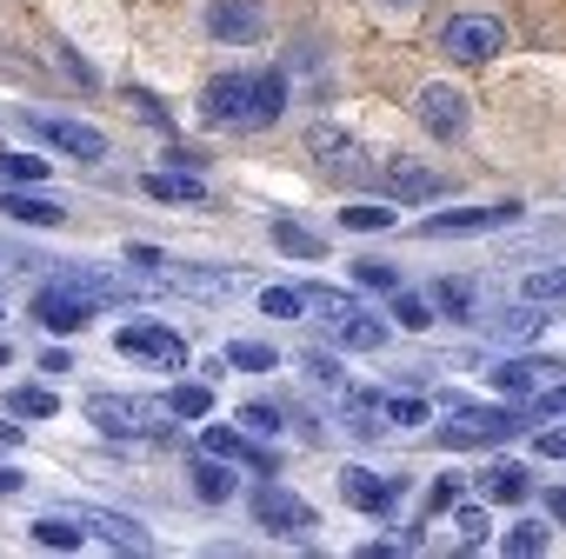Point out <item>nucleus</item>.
I'll return each instance as SVG.
<instances>
[{
    "label": "nucleus",
    "mask_w": 566,
    "mask_h": 559,
    "mask_svg": "<svg viewBox=\"0 0 566 559\" xmlns=\"http://www.w3.org/2000/svg\"><path fill=\"white\" fill-rule=\"evenodd\" d=\"M280 114H287V74L280 67H233V74H213L207 81V94H200V120L207 127H240V134H253V127H273Z\"/></svg>",
    "instance_id": "f257e3e1"
},
{
    "label": "nucleus",
    "mask_w": 566,
    "mask_h": 559,
    "mask_svg": "<svg viewBox=\"0 0 566 559\" xmlns=\"http://www.w3.org/2000/svg\"><path fill=\"white\" fill-rule=\"evenodd\" d=\"M87 420L107 440H160V433H174V407L140 400V393H87Z\"/></svg>",
    "instance_id": "f03ea898"
},
{
    "label": "nucleus",
    "mask_w": 566,
    "mask_h": 559,
    "mask_svg": "<svg viewBox=\"0 0 566 559\" xmlns=\"http://www.w3.org/2000/svg\"><path fill=\"white\" fill-rule=\"evenodd\" d=\"M253 526H266V532H280V539H307L321 519H314V506H307L301 493H287V486L266 473V486H253Z\"/></svg>",
    "instance_id": "7ed1b4c3"
},
{
    "label": "nucleus",
    "mask_w": 566,
    "mask_h": 559,
    "mask_svg": "<svg viewBox=\"0 0 566 559\" xmlns=\"http://www.w3.org/2000/svg\"><path fill=\"white\" fill-rule=\"evenodd\" d=\"M526 426V413H513V407H453V426H440V446H493V440H513Z\"/></svg>",
    "instance_id": "20e7f679"
},
{
    "label": "nucleus",
    "mask_w": 566,
    "mask_h": 559,
    "mask_svg": "<svg viewBox=\"0 0 566 559\" xmlns=\"http://www.w3.org/2000/svg\"><path fill=\"white\" fill-rule=\"evenodd\" d=\"M440 48H447L453 61L480 67V61H493V54L506 48V21H493V14H453V21L440 28Z\"/></svg>",
    "instance_id": "39448f33"
},
{
    "label": "nucleus",
    "mask_w": 566,
    "mask_h": 559,
    "mask_svg": "<svg viewBox=\"0 0 566 559\" xmlns=\"http://www.w3.org/2000/svg\"><path fill=\"white\" fill-rule=\"evenodd\" d=\"M28 134H34L41 147H61V154H74V160H87V167H101V160L114 154L101 127H87V120H61V114H28Z\"/></svg>",
    "instance_id": "423d86ee"
},
{
    "label": "nucleus",
    "mask_w": 566,
    "mask_h": 559,
    "mask_svg": "<svg viewBox=\"0 0 566 559\" xmlns=\"http://www.w3.org/2000/svg\"><path fill=\"white\" fill-rule=\"evenodd\" d=\"M48 334H81V327H94V294L87 287H74V280H54V287H41L34 294V307H28Z\"/></svg>",
    "instance_id": "0eeeda50"
},
{
    "label": "nucleus",
    "mask_w": 566,
    "mask_h": 559,
    "mask_svg": "<svg viewBox=\"0 0 566 559\" xmlns=\"http://www.w3.org/2000/svg\"><path fill=\"white\" fill-rule=\"evenodd\" d=\"M526 207L520 200H500V207H453V213H427L420 233L427 240H453V233H493V226H520Z\"/></svg>",
    "instance_id": "6e6552de"
},
{
    "label": "nucleus",
    "mask_w": 566,
    "mask_h": 559,
    "mask_svg": "<svg viewBox=\"0 0 566 559\" xmlns=\"http://www.w3.org/2000/svg\"><path fill=\"white\" fill-rule=\"evenodd\" d=\"M114 347H120L127 360H147V367H167V373H180V367H187V340H180L174 327H154V320L120 327V334H114Z\"/></svg>",
    "instance_id": "1a4fd4ad"
},
{
    "label": "nucleus",
    "mask_w": 566,
    "mask_h": 559,
    "mask_svg": "<svg viewBox=\"0 0 566 559\" xmlns=\"http://www.w3.org/2000/svg\"><path fill=\"white\" fill-rule=\"evenodd\" d=\"M413 114H420V127H427L433 140H460V134L473 127V107H467V94H460V87H420Z\"/></svg>",
    "instance_id": "9d476101"
},
{
    "label": "nucleus",
    "mask_w": 566,
    "mask_h": 559,
    "mask_svg": "<svg viewBox=\"0 0 566 559\" xmlns=\"http://www.w3.org/2000/svg\"><path fill=\"white\" fill-rule=\"evenodd\" d=\"M207 28L227 41V48H253L266 34V14H260V0H213L207 8Z\"/></svg>",
    "instance_id": "9b49d317"
},
{
    "label": "nucleus",
    "mask_w": 566,
    "mask_h": 559,
    "mask_svg": "<svg viewBox=\"0 0 566 559\" xmlns=\"http://www.w3.org/2000/svg\"><path fill=\"white\" fill-rule=\"evenodd\" d=\"M340 499H347L354 513H367V519H387L394 499H400V479H380V473H367V466H347V473H340Z\"/></svg>",
    "instance_id": "f8f14e48"
},
{
    "label": "nucleus",
    "mask_w": 566,
    "mask_h": 559,
    "mask_svg": "<svg viewBox=\"0 0 566 559\" xmlns=\"http://www.w3.org/2000/svg\"><path fill=\"white\" fill-rule=\"evenodd\" d=\"M81 526H94L107 546H120V552H154V539H147V526L134 519V513H114V506H67Z\"/></svg>",
    "instance_id": "ddd939ff"
},
{
    "label": "nucleus",
    "mask_w": 566,
    "mask_h": 559,
    "mask_svg": "<svg viewBox=\"0 0 566 559\" xmlns=\"http://www.w3.org/2000/svg\"><path fill=\"white\" fill-rule=\"evenodd\" d=\"M354 154H360V147H354L340 127H314V160H321L334 180H367V173H374V167H367V160H354Z\"/></svg>",
    "instance_id": "4468645a"
},
{
    "label": "nucleus",
    "mask_w": 566,
    "mask_h": 559,
    "mask_svg": "<svg viewBox=\"0 0 566 559\" xmlns=\"http://www.w3.org/2000/svg\"><path fill=\"white\" fill-rule=\"evenodd\" d=\"M200 446H207V453H220V460H233V466L280 473V466H273V453H266V446H253V440H247V433H233V426H207V433H200Z\"/></svg>",
    "instance_id": "2eb2a0df"
},
{
    "label": "nucleus",
    "mask_w": 566,
    "mask_h": 559,
    "mask_svg": "<svg viewBox=\"0 0 566 559\" xmlns=\"http://www.w3.org/2000/svg\"><path fill=\"white\" fill-rule=\"evenodd\" d=\"M227 466H233V460H220V453H207V446H200V460L187 466V473H193V499L227 506V499L240 493V473H227Z\"/></svg>",
    "instance_id": "dca6fc26"
},
{
    "label": "nucleus",
    "mask_w": 566,
    "mask_h": 559,
    "mask_svg": "<svg viewBox=\"0 0 566 559\" xmlns=\"http://www.w3.org/2000/svg\"><path fill=\"white\" fill-rule=\"evenodd\" d=\"M553 367H566V360H553V354H539V360H533V354H520V360H493V367H486V380H493L500 393H533V387H539V373H553Z\"/></svg>",
    "instance_id": "f3484780"
},
{
    "label": "nucleus",
    "mask_w": 566,
    "mask_h": 559,
    "mask_svg": "<svg viewBox=\"0 0 566 559\" xmlns=\"http://www.w3.org/2000/svg\"><path fill=\"white\" fill-rule=\"evenodd\" d=\"M480 493H486L493 506H520V499L533 493V473H526L520 460H486V473H480Z\"/></svg>",
    "instance_id": "a211bd4d"
},
{
    "label": "nucleus",
    "mask_w": 566,
    "mask_h": 559,
    "mask_svg": "<svg viewBox=\"0 0 566 559\" xmlns=\"http://www.w3.org/2000/svg\"><path fill=\"white\" fill-rule=\"evenodd\" d=\"M160 280H167V287H180V294H233L240 287V273L233 266H160Z\"/></svg>",
    "instance_id": "6ab92c4d"
},
{
    "label": "nucleus",
    "mask_w": 566,
    "mask_h": 559,
    "mask_svg": "<svg viewBox=\"0 0 566 559\" xmlns=\"http://www.w3.org/2000/svg\"><path fill=\"white\" fill-rule=\"evenodd\" d=\"M380 187H387L394 200H433V193H447V180H440L433 167H420V160H394Z\"/></svg>",
    "instance_id": "aec40b11"
},
{
    "label": "nucleus",
    "mask_w": 566,
    "mask_h": 559,
    "mask_svg": "<svg viewBox=\"0 0 566 559\" xmlns=\"http://www.w3.org/2000/svg\"><path fill=\"white\" fill-rule=\"evenodd\" d=\"M553 314H533V300H520V307H500V314H473V327L480 334H493V340H526V334H539Z\"/></svg>",
    "instance_id": "412c9836"
},
{
    "label": "nucleus",
    "mask_w": 566,
    "mask_h": 559,
    "mask_svg": "<svg viewBox=\"0 0 566 559\" xmlns=\"http://www.w3.org/2000/svg\"><path fill=\"white\" fill-rule=\"evenodd\" d=\"M140 187H147V200H167V207H207V187L193 173H147Z\"/></svg>",
    "instance_id": "4be33fe9"
},
{
    "label": "nucleus",
    "mask_w": 566,
    "mask_h": 559,
    "mask_svg": "<svg viewBox=\"0 0 566 559\" xmlns=\"http://www.w3.org/2000/svg\"><path fill=\"white\" fill-rule=\"evenodd\" d=\"M0 207H8V220H21V226H61L67 220V207L41 200V193H0Z\"/></svg>",
    "instance_id": "5701e85b"
},
{
    "label": "nucleus",
    "mask_w": 566,
    "mask_h": 559,
    "mask_svg": "<svg viewBox=\"0 0 566 559\" xmlns=\"http://www.w3.org/2000/svg\"><path fill=\"white\" fill-rule=\"evenodd\" d=\"M520 300H533V307H566V266H533V273L520 280Z\"/></svg>",
    "instance_id": "b1692460"
},
{
    "label": "nucleus",
    "mask_w": 566,
    "mask_h": 559,
    "mask_svg": "<svg viewBox=\"0 0 566 559\" xmlns=\"http://www.w3.org/2000/svg\"><path fill=\"white\" fill-rule=\"evenodd\" d=\"M273 246L287 253V260H327V240H321V233H307L301 220H273Z\"/></svg>",
    "instance_id": "393cba45"
},
{
    "label": "nucleus",
    "mask_w": 566,
    "mask_h": 559,
    "mask_svg": "<svg viewBox=\"0 0 566 559\" xmlns=\"http://www.w3.org/2000/svg\"><path fill=\"white\" fill-rule=\"evenodd\" d=\"M87 532H81V519L74 513H41L34 519V546H54V552H74Z\"/></svg>",
    "instance_id": "a878e982"
},
{
    "label": "nucleus",
    "mask_w": 566,
    "mask_h": 559,
    "mask_svg": "<svg viewBox=\"0 0 566 559\" xmlns=\"http://www.w3.org/2000/svg\"><path fill=\"white\" fill-rule=\"evenodd\" d=\"M340 347H347V354H380V347H387V327H380L374 314H347V320H340Z\"/></svg>",
    "instance_id": "bb28decb"
},
{
    "label": "nucleus",
    "mask_w": 566,
    "mask_h": 559,
    "mask_svg": "<svg viewBox=\"0 0 566 559\" xmlns=\"http://www.w3.org/2000/svg\"><path fill=\"white\" fill-rule=\"evenodd\" d=\"M233 373H273L280 367V354L266 347V340H227V354H220Z\"/></svg>",
    "instance_id": "cd10ccee"
},
{
    "label": "nucleus",
    "mask_w": 566,
    "mask_h": 559,
    "mask_svg": "<svg viewBox=\"0 0 566 559\" xmlns=\"http://www.w3.org/2000/svg\"><path fill=\"white\" fill-rule=\"evenodd\" d=\"M433 307L447 314V320H473L480 307H473V280H433Z\"/></svg>",
    "instance_id": "c85d7f7f"
},
{
    "label": "nucleus",
    "mask_w": 566,
    "mask_h": 559,
    "mask_svg": "<svg viewBox=\"0 0 566 559\" xmlns=\"http://www.w3.org/2000/svg\"><path fill=\"white\" fill-rule=\"evenodd\" d=\"M394 320H400L407 334H427V327L440 320V307H433V294H394Z\"/></svg>",
    "instance_id": "c756f323"
},
{
    "label": "nucleus",
    "mask_w": 566,
    "mask_h": 559,
    "mask_svg": "<svg viewBox=\"0 0 566 559\" xmlns=\"http://www.w3.org/2000/svg\"><path fill=\"white\" fill-rule=\"evenodd\" d=\"M167 407H174V420H207V413H213V387H200V380H180V387L167 393Z\"/></svg>",
    "instance_id": "7c9ffc66"
},
{
    "label": "nucleus",
    "mask_w": 566,
    "mask_h": 559,
    "mask_svg": "<svg viewBox=\"0 0 566 559\" xmlns=\"http://www.w3.org/2000/svg\"><path fill=\"white\" fill-rule=\"evenodd\" d=\"M8 413H21V420H54L61 400H54L48 387H14V393H8Z\"/></svg>",
    "instance_id": "2f4dec72"
},
{
    "label": "nucleus",
    "mask_w": 566,
    "mask_h": 559,
    "mask_svg": "<svg viewBox=\"0 0 566 559\" xmlns=\"http://www.w3.org/2000/svg\"><path fill=\"white\" fill-rule=\"evenodd\" d=\"M380 413H387V400H380V393H354V400H347V433L374 440V433H380Z\"/></svg>",
    "instance_id": "473e14b6"
},
{
    "label": "nucleus",
    "mask_w": 566,
    "mask_h": 559,
    "mask_svg": "<svg viewBox=\"0 0 566 559\" xmlns=\"http://www.w3.org/2000/svg\"><path fill=\"white\" fill-rule=\"evenodd\" d=\"M0 173H8V180H21V187H41L54 167H48L41 154H14V147H0Z\"/></svg>",
    "instance_id": "72a5a7b5"
},
{
    "label": "nucleus",
    "mask_w": 566,
    "mask_h": 559,
    "mask_svg": "<svg viewBox=\"0 0 566 559\" xmlns=\"http://www.w3.org/2000/svg\"><path fill=\"white\" fill-rule=\"evenodd\" d=\"M260 314H266V320H301V314H307V294H301V287H266V294H260Z\"/></svg>",
    "instance_id": "f704fd0d"
},
{
    "label": "nucleus",
    "mask_w": 566,
    "mask_h": 559,
    "mask_svg": "<svg viewBox=\"0 0 566 559\" xmlns=\"http://www.w3.org/2000/svg\"><path fill=\"white\" fill-rule=\"evenodd\" d=\"M301 294H307V307H321L327 320H347V314H360L347 287H301Z\"/></svg>",
    "instance_id": "c9c22d12"
},
{
    "label": "nucleus",
    "mask_w": 566,
    "mask_h": 559,
    "mask_svg": "<svg viewBox=\"0 0 566 559\" xmlns=\"http://www.w3.org/2000/svg\"><path fill=\"white\" fill-rule=\"evenodd\" d=\"M354 280H360V287H374V294H400V273L387 260H354Z\"/></svg>",
    "instance_id": "e433bc0d"
},
{
    "label": "nucleus",
    "mask_w": 566,
    "mask_h": 559,
    "mask_svg": "<svg viewBox=\"0 0 566 559\" xmlns=\"http://www.w3.org/2000/svg\"><path fill=\"white\" fill-rule=\"evenodd\" d=\"M400 213L394 207H340V226H354V233H380V226H394Z\"/></svg>",
    "instance_id": "4c0bfd02"
},
{
    "label": "nucleus",
    "mask_w": 566,
    "mask_h": 559,
    "mask_svg": "<svg viewBox=\"0 0 566 559\" xmlns=\"http://www.w3.org/2000/svg\"><path fill=\"white\" fill-rule=\"evenodd\" d=\"M500 552H506V559H533V552H546V526H513V532L500 539Z\"/></svg>",
    "instance_id": "58836bf2"
},
{
    "label": "nucleus",
    "mask_w": 566,
    "mask_h": 559,
    "mask_svg": "<svg viewBox=\"0 0 566 559\" xmlns=\"http://www.w3.org/2000/svg\"><path fill=\"white\" fill-rule=\"evenodd\" d=\"M301 367H307V380H321V387H340V380H347V373H340V354H327V347H314Z\"/></svg>",
    "instance_id": "ea45409f"
},
{
    "label": "nucleus",
    "mask_w": 566,
    "mask_h": 559,
    "mask_svg": "<svg viewBox=\"0 0 566 559\" xmlns=\"http://www.w3.org/2000/svg\"><path fill=\"white\" fill-rule=\"evenodd\" d=\"M427 413H433V407H427L420 393H394V400H387V420H394V426H420Z\"/></svg>",
    "instance_id": "a19ab883"
},
{
    "label": "nucleus",
    "mask_w": 566,
    "mask_h": 559,
    "mask_svg": "<svg viewBox=\"0 0 566 559\" xmlns=\"http://www.w3.org/2000/svg\"><path fill=\"white\" fill-rule=\"evenodd\" d=\"M240 426H247V433H280L287 420H280V413H273L266 400H247V407H240Z\"/></svg>",
    "instance_id": "79ce46f5"
},
{
    "label": "nucleus",
    "mask_w": 566,
    "mask_h": 559,
    "mask_svg": "<svg viewBox=\"0 0 566 559\" xmlns=\"http://www.w3.org/2000/svg\"><path fill=\"white\" fill-rule=\"evenodd\" d=\"M453 526H460V539H467V546H480V539H486V506H460V513H453Z\"/></svg>",
    "instance_id": "37998d69"
},
{
    "label": "nucleus",
    "mask_w": 566,
    "mask_h": 559,
    "mask_svg": "<svg viewBox=\"0 0 566 559\" xmlns=\"http://www.w3.org/2000/svg\"><path fill=\"white\" fill-rule=\"evenodd\" d=\"M127 101H134V114H140L147 127H167V107H160V101H154L147 87H127Z\"/></svg>",
    "instance_id": "c03bdc74"
},
{
    "label": "nucleus",
    "mask_w": 566,
    "mask_h": 559,
    "mask_svg": "<svg viewBox=\"0 0 566 559\" xmlns=\"http://www.w3.org/2000/svg\"><path fill=\"white\" fill-rule=\"evenodd\" d=\"M54 61H61V67H67V74H74V81H81V87H94V81H101V74H94V67H87V61H81V54H74V48H67V41H61V48H54Z\"/></svg>",
    "instance_id": "a18cd8bd"
},
{
    "label": "nucleus",
    "mask_w": 566,
    "mask_h": 559,
    "mask_svg": "<svg viewBox=\"0 0 566 559\" xmlns=\"http://www.w3.org/2000/svg\"><path fill=\"white\" fill-rule=\"evenodd\" d=\"M127 266H140V273H160V266H167V253H160V246H147V240H134V246H127Z\"/></svg>",
    "instance_id": "49530a36"
},
{
    "label": "nucleus",
    "mask_w": 566,
    "mask_h": 559,
    "mask_svg": "<svg viewBox=\"0 0 566 559\" xmlns=\"http://www.w3.org/2000/svg\"><path fill=\"white\" fill-rule=\"evenodd\" d=\"M453 499H460V486H453V479H433V493H427V519H433V513H453Z\"/></svg>",
    "instance_id": "de8ad7c7"
},
{
    "label": "nucleus",
    "mask_w": 566,
    "mask_h": 559,
    "mask_svg": "<svg viewBox=\"0 0 566 559\" xmlns=\"http://www.w3.org/2000/svg\"><path fill=\"white\" fill-rule=\"evenodd\" d=\"M41 367H48V373H67V367H74V354H67V347H48V354H41Z\"/></svg>",
    "instance_id": "09e8293b"
},
{
    "label": "nucleus",
    "mask_w": 566,
    "mask_h": 559,
    "mask_svg": "<svg viewBox=\"0 0 566 559\" xmlns=\"http://www.w3.org/2000/svg\"><path fill=\"white\" fill-rule=\"evenodd\" d=\"M539 453H546V460H559V453H566V426H553V433H539Z\"/></svg>",
    "instance_id": "8fccbe9b"
},
{
    "label": "nucleus",
    "mask_w": 566,
    "mask_h": 559,
    "mask_svg": "<svg viewBox=\"0 0 566 559\" xmlns=\"http://www.w3.org/2000/svg\"><path fill=\"white\" fill-rule=\"evenodd\" d=\"M539 413L553 420V413H566V387H553V393H539Z\"/></svg>",
    "instance_id": "3c124183"
},
{
    "label": "nucleus",
    "mask_w": 566,
    "mask_h": 559,
    "mask_svg": "<svg viewBox=\"0 0 566 559\" xmlns=\"http://www.w3.org/2000/svg\"><path fill=\"white\" fill-rule=\"evenodd\" d=\"M546 513H553V519L566 526V486H553V493H546Z\"/></svg>",
    "instance_id": "603ef678"
},
{
    "label": "nucleus",
    "mask_w": 566,
    "mask_h": 559,
    "mask_svg": "<svg viewBox=\"0 0 566 559\" xmlns=\"http://www.w3.org/2000/svg\"><path fill=\"white\" fill-rule=\"evenodd\" d=\"M0 493H21V473L14 466H0Z\"/></svg>",
    "instance_id": "864d4df0"
},
{
    "label": "nucleus",
    "mask_w": 566,
    "mask_h": 559,
    "mask_svg": "<svg viewBox=\"0 0 566 559\" xmlns=\"http://www.w3.org/2000/svg\"><path fill=\"white\" fill-rule=\"evenodd\" d=\"M0 367H14V347H8V340H0Z\"/></svg>",
    "instance_id": "5fc2aeb1"
},
{
    "label": "nucleus",
    "mask_w": 566,
    "mask_h": 559,
    "mask_svg": "<svg viewBox=\"0 0 566 559\" xmlns=\"http://www.w3.org/2000/svg\"><path fill=\"white\" fill-rule=\"evenodd\" d=\"M394 8H413V0H394Z\"/></svg>",
    "instance_id": "6e6d98bb"
}]
</instances>
